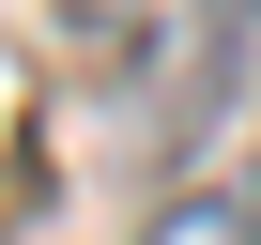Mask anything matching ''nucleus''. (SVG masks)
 Returning <instances> with one entry per match:
<instances>
[{"mask_svg": "<svg viewBox=\"0 0 261 245\" xmlns=\"http://www.w3.org/2000/svg\"><path fill=\"white\" fill-rule=\"evenodd\" d=\"M139 245H261V184H185Z\"/></svg>", "mask_w": 261, "mask_h": 245, "instance_id": "obj_1", "label": "nucleus"}]
</instances>
